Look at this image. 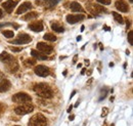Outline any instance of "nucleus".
<instances>
[{"label": "nucleus", "instance_id": "nucleus-42", "mask_svg": "<svg viewBox=\"0 0 133 126\" xmlns=\"http://www.w3.org/2000/svg\"><path fill=\"white\" fill-rule=\"evenodd\" d=\"M84 29H85V27H84V26H82V27H81V31H84Z\"/></svg>", "mask_w": 133, "mask_h": 126}, {"label": "nucleus", "instance_id": "nucleus-39", "mask_svg": "<svg viewBox=\"0 0 133 126\" xmlns=\"http://www.w3.org/2000/svg\"><path fill=\"white\" fill-rule=\"evenodd\" d=\"M85 64L88 66V65H89V61H88V60H85Z\"/></svg>", "mask_w": 133, "mask_h": 126}, {"label": "nucleus", "instance_id": "nucleus-25", "mask_svg": "<svg viewBox=\"0 0 133 126\" xmlns=\"http://www.w3.org/2000/svg\"><path fill=\"white\" fill-rule=\"evenodd\" d=\"M25 65H26L27 67L35 66V65H36V61H35V60H30V59H28V60L25 61Z\"/></svg>", "mask_w": 133, "mask_h": 126}, {"label": "nucleus", "instance_id": "nucleus-20", "mask_svg": "<svg viewBox=\"0 0 133 126\" xmlns=\"http://www.w3.org/2000/svg\"><path fill=\"white\" fill-rule=\"evenodd\" d=\"M51 29H52L53 31L57 32V33H62V32L65 31V28H64L63 26L56 24V23H52V24H51Z\"/></svg>", "mask_w": 133, "mask_h": 126}, {"label": "nucleus", "instance_id": "nucleus-8", "mask_svg": "<svg viewBox=\"0 0 133 126\" xmlns=\"http://www.w3.org/2000/svg\"><path fill=\"white\" fill-rule=\"evenodd\" d=\"M17 0H8V1H6L5 3H2V6H3V8L5 9L6 12L10 14V12L14 11L15 7L17 6Z\"/></svg>", "mask_w": 133, "mask_h": 126}, {"label": "nucleus", "instance_id": "nucleus-22", "mask_svg": "<svg viewBox=\"0 0 133 126\" xmlns=\"http://www.w3.org/2000/svg\"><path fill=\"white\" fill-rule=\"evenodd\" d=\"M43 38H44V40H46V41H51V42H53V41L56 40V37H55L53 34H50V33L45 34V35L43 36Z\"/></svg>", "mask_w": 133, "mask_h": 126}, {"label": "nucleus", "instance_id": "nucleus-46", "mask_svg": "<svg viewBox=\"0 0 133 126\" xmlns=\"http://www.w3.org/2000/svg\"><path fill=\"white\" fill-rule=\"evenodd\" d=\"M111 126H115V125H114V124H112V125H111Z\"/></svg>", "mask_w": 133, "mask_h": 126}, {"label": "nucleus", "instance_id": "nucleus-2", "mask_svg": "<svg viewBox=\"0 0 133 126\" xmlns=\"http://www.w3.org/2000/svg\"><path fill=\"white\" fill-rule=\"evenodd\" d=\"M29 126H47L46 118L42 114H36L30 119Z\"/></svg>", "mask_w": 133, "mask_h": 126}, {"label": "nucleus", "instance_id": "nucleus-47", "mask_svg": "<svg viewBox=\"0 0 133 126\" xmlns=\"http://www.w3.org/2000/svg\"><path fill=\"white\" fill-rule=\"evenodd\" d=\"M1 1H2V0H0V2H1Z\"/></svg>", "mask_w": 133, "mask_h": 126}, {"label": "nucleus", "instance_id": "nucleus-23", "mask_svg": "<svg viewBox=\"0 0 133 126\" xmlns=\"http://www.w3.org/2000/svg\"><path fill=\"white\" fill-rule=\"evenodd\" d=\"M113 16H114V18H115V21H116L117 23H119V24H123L124 23V20H123L122 16H120V14L113 12Z\"/></svg>", "mask_w": 133, "mask_h": 126}, {"label": "nucleus", "instance_id": "nucleus-18", "mask_svg": "<svg viewBox=\"0 0 133 126\" xmlns=\"http://www.w3.org/2000/svg\"><path fill=\"white\" fill-rule=\"evenodd\" d=\"M7 68H8V71H9L10 73H16L17 71V69H18V65H17V60L15 59L11 63L7 64Z\"/></svg>", "mask_w": 133, "mask_h": 126}, {"label": "nucleus", "instance_id": "nucleus-35", "mask_svg": "<svg viewBox=\"0 0 133 126\" xmlns=\"http://www.w3.org/2000/svg\"><path fill=\"white\" fill-rule=\"evenodd\" d=\"M76 62H77V55H75V58L73 60V63H76Z\"/></svg>", "mask_w": 133, "mask_h": 126}, {"label": "nucleus", "instance_id": "nucleus-1", "mask_svg": "<svg viewBox=\"0 0 133 126\" xmlns=\"http://www.w3.org/2000/svg\"><path fill=\"white\" fill-rule=\"evenodd\" d=\"M34 91L36 92V95L43 97V98H51L53 96V91L50 88L49 85H47L46 83H39L36 84L34 86Z\"/></svg>", "mask_w": 133, "mask_h": 126}, {"label": "nucleus", "instance_id": "nucleus-14", "mask_svg": "<svg viewBox=\"0 0 133 126\" xmlns=\"http://www.w3.org/2000/svg\"><path fill=\"white\" fill-rule=\"evenodd\" d=\"M90 11L94 15H99V14H102V12H107V9L100 5H97V4H93L90 6Z\"/></svg>", "mask_w": 133, "mask_h": 126}, {"label": "nucleus", "instance_id": "nucleus-34", "mask_svg": "<svg viewBox=\"0 0 133 126\" xmlns=\"http://www.w3.org/2000/svg\"><path fill=\"white\" fill-rule=\"evenodd\" d=\"M2 16H3V11H2V9L0 8V18H1Z\"/></svg>", "mask_w": 133, "mask_h": 126}, {"label": "nucleus", "instance_id": "nucleus-28", "mask_svg": "<svg viewBox=\"0 0 133 126\" xmlns=\"http://www.w3.org/2000/svg\"><path fill=\"white\" fill-rule=\"evenodd\" d=\"M107 92H108V88H107V87H104V90H103V89H101V96H100L99 100H101L102 98H104V97H105Z\"/></svg>", "mask_w": 133, "mask_h": 126}, {"label": "nucleus", "instance_id": "nucleus-29", "mask_svg": "<svg viewBox=\"0 0 133 126\" xmlns=\"http://www.w3.org/2000/svg\"><path fill=\"white\" fill-rule=\"evenodd\" d=\"M9 49L11 50V51H14V52H19V51H22V47H16V46H10Z\"/></svg>", "mask_w": 133, "mask_h": 126}, {"label": "nucleus", "instance_id": "nucleus-26", "mask_svg": "<svg viewBox=\"0 0 133 126\" xmlns=\"http://www.w3.org/2000/svg\"><path fill=\"white\" fill-rule=\"evenodd\" d=\"M4 26H14V27H16V29H18V25L17 24H14V23H3V24H0V28L1 27H4Z\"/></svg>", "mask_w": 133, "mask_h": 126}, {"label": "nucleus", "instance_id": "nucleus-37", "mask_svg": "<svg viewBox=\"0 0 133 126\" xmlns=\"http://www.w3.org/2000/svg\"><path fill=\"white\" fill-rule=\"evenodd\" d=\"M81 39H82V37H81V36H78V37H77V40H78V41H80Z\"/></svg>", "mask_w": 133, "mask_h": 126}, {"label": "nucleus", "instance_id": "nucleus-13", "mask_svg": "<svg viewBox=\"0 0 133 126\" xmlns=\"http://www.w3.org/2000/svg\"><path fill=\"white\" fill-rule=\"evenodd\" d=\"M14 60H15V58H14L12 55H10L9 53H7V52H2V53H0V62H2V63L7 65V64L11 63Z\"/></svg>", "mask_w": 133, "mask_h": 126}, {"label": "nucleus", "instance_id": "nucleus-17", "mask_svg": "<svg viewBox=\"0 0 133 126\" xmlns=\"http://www.w3.org/2000/svg\"><path fill=\"white\" fill-rule=\"evenodd\" d=\"M31 54L33 55L34 58H36V59H38V60H41V61H46V60L48 59L47 55L42 54L41 52H38V51L35 50V49H32V50H31Z\"/></svg>", "mask_w": 133, "mask_h": 126}, {"label": "nucleus", "instance_id": "nucleus-9", "mask_svg": "<svg viewBox=\"0 0 133 126\" xmlns=\"http://www.w3.org/2000/svg\"><path fill=\"white\" fill-rule=\"evenodd\" d=\"M84 18H85L84 15H69L66 16V22L69 24H76L83 21Z\"/></svg>", "mask_w": 133, "mask_h": 126}, {"label": "nucleus", "instance_id": "nucleus-40", "mask_svg": "<svg viewBox=\"0 0 133 126\" xmlns=\"http://www.w3.org/2000/svg\"><path fill=\"white\" fill-rule=\"evenodd\" d=\"M84 73H85V69H83V70H82V71H81V74H82V75H83Z\"/></svg>", "mask_w": 133, "mask_h": 126}, {"label": "nucleus", "instance_id": "nucleus-16", "mask_svg": "<svg viewBox=\"0 0 133 126\" xmlns=\"http://www.w3.org/2000/svg\"><path fill=\"white\" fill-rule=\"evenodd\" d=\"M29 29L32 30L34 32H41L43 31V25L41 22H35V23H32L29 25Z\"/></svg>", "mask_w": 133, "mask_h": 126}, {"label": "nucleus", "instance_id": "nucleus-24", "mask_svg": "<svg viewBox=\"0 0 133 126\" xmlns=\"http://www.w3.org/2000/svg\"><path fill=\"white\" fill-rule=\"evenodd\" d=\"M2 34L6 37V38H12L14 36H15V34H14V32L12 31H9V30H6V31H3L2 32Z\"/></svg>", "mask_w": 133, "mask_h": 126}, {"label": "nucleus", "instance_id": "nucleus-6", "mask_svg": "<svg viewBox=\"0 0 133 126\" xmlns=\"http://www.w3.org/2000/svg\"><path fill=\"white\" fill-rule=\"evenodd\" d=\"M32 41V38L28 34H19L16 40L11 42V44H26Z\"/></svg>", "mask_w": 133, "mask_h": 126}, {"label": "nucleus", "instance_id": "nucleus-48", "mask_svg": "<svg viewBox=\"0 0 133 126\" xmlns=\"http://www.w3.org/2000/svg\"><path fill=\"white\" fill-rule=\"evenodd\" d=\"M16 126H18V125H16Z\"/></svg>", "mask_w": 133, "mask_h": 126}, {"label": "nucleus", "instance_id": "nucleus-19", "mask_svg": "<svg viewBox=\"0 0 133 126\" xmlns=\"http://www.w3.org/2000/svg\"><path fill=\"white\" fill-rule=\"evenodd\" d=\"M70 7H71V9H72L73 11H76V12H82V11H83L82 6H81L78 2H72L71 5H70Z\"/></svg>", "mask_w": 133, "mask_h": 126}, {"label": "nucleus", "instance_id": "nucleus-15", "mask_svg": "<svg viewBox=\"0 0 133 126\" xmlns=\"http://www.w3.org/2000/svg\"><path fill=\"white\" fill-rule=\"evenodd\" d=\"M11 87V83L6 80V79H2L0 82V92H5L7 90H9V88Z\"/></svg>", "mask_w": 133, "mask_h": 126}, {"label": "nucleus", "instance_id": "nucleus-12", "mask_svg": "<svg viewBox=\"0 0 133 126\" xmlns=\"http://www.w3.org/2000/svg\"><path fill=\"white\" fill-rule=\"evenodd\" d=\"M58 2H59V0H37V4L44 5L45 7H53Z\"/></svg>", "mask_w": 133, "mask_h": 126}, {"label": "nucleus", "instance_id": "nucleus-33", "mask_svg": "<svg viewBox=\"0 0 133 126\" xmlns=\"http://www.w3.org/2000/svg\"><path fill=\"white\" fill-rule=\"evenodd\" d=\"M72 109H73V106H70V107H69V109H68V112H69V113H70V112H71V111H72Z\"/></svg>", "mask_w": 133, "mask_h": 126}, {"label": "nucleus", "instance_id": "nucleus-38", "mask_svg": "<svg viewBox=\"0 0 133 126\" xmlns=\"http://www.w3.org/2000/svg\"><path fill=\"white\" fill-rule=\"evenodd\" d=\"M104 30H107V31H109L110 29H109V27H108V26H104Z\"/></svg>", "mask_w": 133, "mask_h": 126}, {"label": "nucleus", "instance_id": "nucleus-5", "mask_svg": "<svg viewBox=\"0 0 133 126\" xmlns=\"http://www.w3.org/2000/svg\"><path fill=\"white\" fill-rule=\"evenodd\" d=\"M34 72H35L36 75H38V76H40V77H47L50 74V70L47 67L43 66V65H38V66H36L35 69H34Z\"/></svg>", "mask_w": 133, "mask_h": 126}, {"label": "nucleus", "instance_id": "nucleus-31", "mask_svg": "<svg viewBox=\"0 0 133 126\" xmlns=\"http://www.w3.org/2000/svg\"><path fill=\"white\" fill-rule=\"evenodd\" d=\"M108 113H109V110H108V108H103V109H102V113H101V117H104V116H107V115H108Z\"/></svg>", "mask_w": 133, "mask_h": 126}, {"label": "nucleus", "instance_id": "nucleus-41", "mask_svg": "<svg viewBox=\"0 0 133 126\" xmlns=\"http://www.w3.org/2000/svg\"><path fill=\"white\" fill-rule=\"evenodd\" d=\"M3 78V74L2 73H0V79H2Z\"/></svg>", "mask_w": 133, "mask_h": 126}, {"label": "nucleus", "instance_id": "nucleus-7", "mask_svg": "<svg viewBox=\"0 0 133 126\" xmlns=\"http://www.w3.org/2000/svg\"><path fill=\"white\" fill-rule=\"evenodd\" d=\"M37 49L39 51H41L42 54H45V55L49 54L53 51V47L46 44V43H44V42H38L37 43Z\"/></svg>", "mask_w": 133, "mask_h": 126}, {"label": "nucleus", "instance_id": "nucleus-45", "mask_svg": "<svg viewBox=\"0 0 133 126\" xmlns=\"http://www.w3.org/2000/svg\"><path fill=\"white\" fill-rule=\"evenodd\" d=\"M129 2H130V3H132V2H133V0H129Z\"/></svg>", "mask_w": 133, "mask_h": 126}, {"label": "nucleus", "instance_id": "nucleus-21", "mask_svg": "<svg viewBox=\"0 0 133 126\" xmlns=\"http://www.w3.org/2000/svg\"><path fill=\"white\" fill-rule=\"evenodd\" d=\"M37 16H38V14H37V12H35V11H30V12H28L26 16H24V21L34 20V18H36Z\"/></svg>", "mask_w": 133, "mask_h": 126}, {"label": "nucleus", "instance_id": "nucleus-27", "mask_svg": "<svg viewBox=\"0 0 133 126\" xmlns=\"http://www.w3.org/2000/svg\"><path fill=\"white\" fill-rule=\"evenodd\" d=\"M128 41H129V43L133 45V32L130 31L128 33Z\"/></svg>", "mask_w": 133, "mask_h": 126}, {"label": "nucleus", "instance_id": "nucleus-32", "mask_svg": "<svg viewBox=\"0 0 133 126\" xmlns=\"http://www.w3.org/2000/svg\"><path fill=\"white\" fill-rule=\"evenodd\" d=\"M74 118H75V116H74V115H71V116L69 117V119H70L71 121H73V120H74Z\"/></svg>", "mask_w": 133, "mask_h": 126}, {"label": "nucleus", "instance_id": "nucleus-43", "mask_svg": "<svg viewBox=\"0 0 133 126\" xmlns=\"http://www.w3.org/2000/svg\"><path fill=\"white\" fill-rule=\"evenodd\" d=\"M99 44H100V45H99V46H100V50H102V49H103V47H102V45H101V43H99Z\"/></svg>", "mask_w": 133, "mask_h": 126}, {"label": "nucleus", "instance_id": "nucleus-44", "mask_svg": "<svg viewBox=\"0 0 133 126\" xmlns=\"http://www.w3.org/2000/svg\"><path fill=\"white\" fill-rule=\"evenodd\" d=\"M1 111H2V107H1V105H0V113H1Z\"/></svg>", "mask_w": 133, "mask_h": 126}, {"label": "nucleus", "instance_id": "nucleus-30", "mask_svg": "<svg viewBox=\"0 0 133 126\" xmlns=\"http://www.w3.org/2000/svg\"><path fill=\"white\" fill-rule=\"evenodd\" d=\"M97 2H99L101 4H104V5H109L111 4V0H96Z\"/></svg>", "mask_w": 133, "mask_h": 126}, {"label": "nucleus", "instance_id": "nucleus-3", "mask_svg": "<svg viewBox=\"0 0 133 126\" xmlns=\"http://www.w3.org/2000/svg\"><path fill=\"white\" fill-rule=\"evenodd\" d=\"M12 102L17 104H29L31 102V96L25 92H18L12 96Z\"/></svg>", "mask_w": 133, "mask_h": 126}, {"label": "nucleus", "instance_id": "nucleus-4", "mask_svg": "<svg viewBox=\"0 0 133 126\" xmlns=\"http://www.w3.org/2000/svg\"><path fill=\"white\" fill-rule=\"evenodd\" d=\"M33 110H34L33 105H31L29 103V104H22L21 106L17 107L15 112H16V114H17V115H26V114L31 113Z\"/></svg>", "mask_w": 133, "mask_h": 126}, {"label": "nucleus", "instance_id": "nucleus-11", "mask_svg": "<svg viewBox=\"0 0 133 126\" xmlns=\"http://www.w3.org/2000/svg\"><path fill=\"white\" fill-rule=\"evenodd\" d=\"M31 8H32V4H31V2H29V1L24 2V3H22V5L17 8V15H22V14H24V12L30 10Z\"/></svg>", "mask_w": 133, "mask_h": 126}, {"label": "nucleus", "instance_id": "nucleus-36", "mask_svg": "<svg viewBox=\"0 0 133 126\" xmlns=\"http://www.w3.org/2000/svg\"><path fill=\"white\" fill-rule=\"evenodd\" d=\"M75 93H76V90H74V91L72 92V95H71V98H72V97H73V96L75 95Z\"/></svg>", "mask_w": 133, "mask_h": 126}, {"label": "nucleus", "instance_id": "nucleus-10", "mask_svg": "<svg viewBox=\"0 0 133 126\" xmlns=\"http://www.w3.org/2000/svg\"><path fill=\"white\" fill-rule=\"evenodd\" d=\"M115 5H116L117 9L122 11V12H127L129 10V6L124 0H118V1H116Z\"/></svg>", "mask_w": 133, "mask_h": 126}]
</instances>
